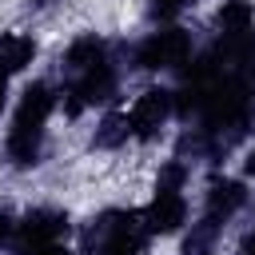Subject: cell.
<instances>
[{
  "instance_id": "obj_8",
  "label": "cell",
  "mask_w": 255,
  "mask_h": 255,
  "mask_svg": "<svg viewBox=\"0 0 255 255\" xmlns=\"http://www.w3.org/2000/svg\"><path fill=\"white\" fill-rule=\"evenodd\" d=\"M171 112H175V96H171L167 88H147V92L128 108L131 135H135V139H155Z\"/></svg>"
},
{
  "instance_id": "obj_14",
  "label": "cell",
  "mask_w": 255,
  "mask_h": 255,
  "mask_svg": "<svg viewBox=\"0 0 255 255\" xmlns=\"http://www.w3.org/2000/svg\"><path fill=\"white\" fill-rule=\"evenodd\" d=\"M12 235H16V219H12L8 211H0V247L12 243Z\"/></svg>"
},
{
  "instance_id": "obj_16",
  "label": "cell",
  "mask_w": 255,
  "mask_h": 255,
  "mask_svg": "<svg viewBox=\"0 0 255 255\" xmlns=\"http://www.w3.org/2000/svg\"><path fill=\"white\" fill-rule=\"evenodd\" d=\"M239 255H255V231H251V235L239 243Z\"/></svg>"
},
{
  "instance_id": "obj_13",
  "label": "cell",
  "mask_w": 255,
  "mask_h": 255,
  "mask_svg": "<svg viewBox=\"0 0 255 255\" xmlns=\"http://www.w3.org/2000/svg\"><path fill=\"white\" fill-rule=\"evenodd\" d=\"M195 0H151L147 4V16L151 20H171V16H179L183 8H191Z\"/></svg>"
},
{
  "instance_id": "obj_5",
  "label": "cell",
  "mask_w": 255,
  "mask_h": 255,
  "mask_svg": "<svg viewBox=\"0 0 255 255\" xmlns=\"http://www.w3.org/2000/svg\"><path fill=\"white\" fill-rule=\"evenodd\" d=\"M131 60H135V68H143V72H167V68H187V60H191V36L183 32V28H155V32H147L135 48H131Z\"/></svg>"
},
{
  "instance_id": "obj_6",
  "label": "cell",
  "mask_w": 255,
  "mask_h": 255,
  "mask_svg": "<svg viewBox=\"0 0 255 255\" xmlns=\"http://www.w3.org/2000/svg\"><path fill=\"white\" fill-rule=\"evenodd\" d=\"M112 96H116V64H112V60L64 76V112H68V116H80L84 108L108 104Z\"/></svg>"
},
{
  "instance_id": "obj_11",
  "label": "cell",
  "mask_w": 255,
  "mask_h": 255,
  "mask_svg": "<svg viewBox=\"0 0 255 255\" xmlns=\"http://www.w3.org/2000/svg\"><path fill=\"white\" fill-rule=\"evenodd\" d=\"M32 56H36V40H32V36H20V32L0 36V72H4V76L28 68Z\"/></svg>"
},
{
  "instance_id": "obj_7",
  "label": "cell",
  "mask_w": 255,
  "mask_h": 255,
  "mask_svg": "<svg viewBox=\"0 0 255 255\" xmlns=\"http://www.w3.org/2000/svg\"><path fill=\"white\" fill-rule=\"evenodd\" d=\"M68 215L64 211H56V207H36V211H28L20 223H16V235H12V247L20 251V255H32V251H44V247H52V243H60L64 235H68Z\"/></svg>"
},
{
  "instance_id": "obj_18",
  "label": "cell",
  "mask_w": 255,
  "mask_h": 255,
  "mask_svg": "<svg viewBox=\"0 0 255 255\" xmlns=\"http://www.w3.org/2000/svg\"><path fill=\"white\" fill-rule=\"evenodd\" d=\"M247 175H255V147H251V155H247Z\"/></svg>"
},
{
  "instance_id": "obj_10",
  "label": "cell",
  "mask_w": 255,
  "mask_h": 255,
  "mask_svg": "<svg viewBox=\"0 0 255 255\" xmlns=\"http://www.w3.org/2000/svg\"><path fill=\"white\" fill-rule=\"evenodd\" d=\"M251 28H255V8L247 0H227L215 12V36H239V32H251Z\"/></svg>"
},
{
  "instance_id": "obj_2",
  "label": "cell",
  "mask_w": 255,
  "mask_h": 255,
  "mask_svg": "<svg viewBox=\"0 0 255 255\" xmlns=\"http://www.w3.org/2000/svg\"><path fill=\"white\" fill-rule=\"evenodd\" d=\"M147 239H151V231L143 227V211L116 207V211L96 215L84 227L80 247H84V255H143Z\"/></svg>"
},
{
  "instance_id": "obj_1",
  "label": "cell",
  "mask_w": 255,
  "mask_h": 255,
  "mask_svg": "<svg viewBox=\"0 0 255 255\" xmlns=\"http://www.w3.org/2000/svg\"><path fill=\"white\" fill-rule=\"evenodd\" d=\"M56 112V88L48 80H36L24 88L16 116H12V131H8V159L12 167H36L40 163V147H44V124Z\"/></svg>"
},
{
  "instance_id": "obj_12",
  "label": "cell",
  "mask_w": 255,
  "mask_h": 255,
  "mask_svg": "<svg viewBox=\"0 0 255 255\" xmlns=\"http://www.w3.org/2000/svg\"><path fill=\"white\" fill-rule=\"evenodd\" d=\"M128 135H131L128 112H108L104 124L96 128V147H120V143H128Z\"/></svg>"
},
{
  "instance_id": "obj_9",
  "label": "cell",
  "mask_w": 255,
  "mask_h": 255,
  "mask_svg": "<svg viewBox=\"0 0 255 255\" xmlns=\"http://www.w3.org/2000/svg\"><path fill=\"white\" fill-rule=\"evenodd\" d=\"M104 60H112V48H108V40H100V36H80V40H72V48L64 52V76H72V72H84V68H92V64H104Z\"/></svg>"
},
{
  "instance_id": "obj_3",
  "label": "cell",
  "mask_w": 255,
  "mask_h": 255,
  "mask_svg": "<svg viewBox=\"0 0 255 255\" xmlns=\"http://www.w3.org/2000/svg\"><path fill=\"white\" fill-rule=\"evenodd\" d=\"M247 203V191L239 179H211L207 187V199H203V211H199V223L191 227L187 243H183V255H211L219 231L227 227V219Z\"/></svg>"
},
{
  "instance_id": "obj_17",
  "label": "cell",
  "mask_w": 255,
  "mask_h": 255,
  "mask_svg": "<svg viewBox=\"0 0 255 255\" xmlns=\"http://www.w3.org/2000/svg\"><path fill=\"white\" fill-rule=\"evenodd\" d=\"M4 104H8V76L0 72V112H4Z\"/></svg>"
},
{
  "instance_id": "obj_4",
  "label": "cell",
  "mask_w": 255,
  "mask_h": 255,
  "mask_svg": "<svg viewBox=\"0 0 255 255\" xmlns=\"http://www.w3.org/2000/svg\"><path fill=\"white\" fill-rule=\"evenodd\" d=\"M183 179H187V163L171 159L163 163L159 179H155V195L143 207V227L151 235H171L187 223V199H183Z\"/></svg>"
},
{
  "instance_id": "obj_15",
  "label": "cell",
  "mask_w": 255,
  "mask_h": 255,
  "mask_svg": "<svg viewBox=\"0 0 255 255\" xmlns=\"http://www.w3.org/2000/svg\"><path fill=\"white\" fill-rule=\"evenodd\" d=\"M32 255H72L64 243H52V247H44V251H32Z\"/></svg>"
}]
</instances>
